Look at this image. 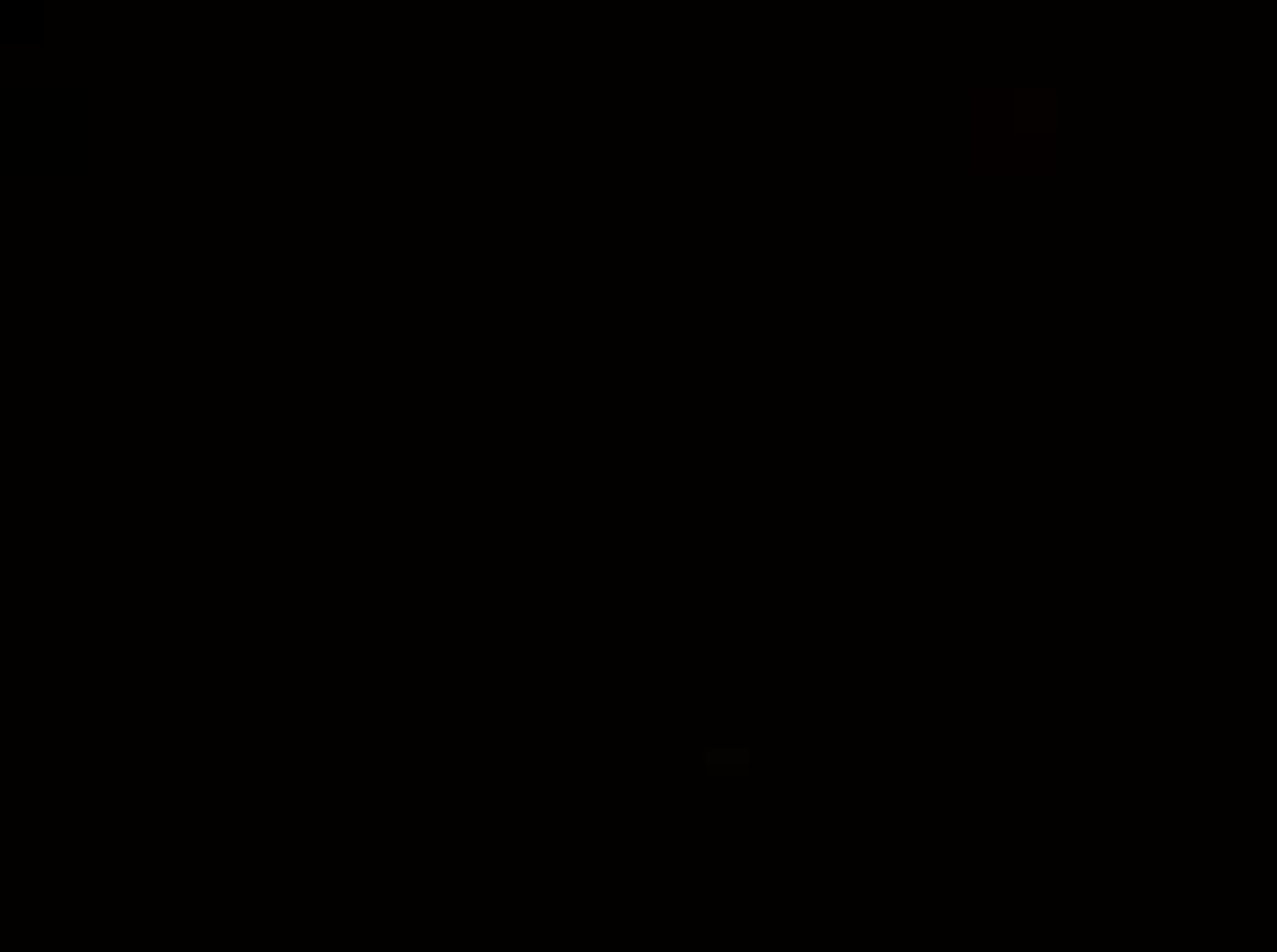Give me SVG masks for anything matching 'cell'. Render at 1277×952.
<instances>
[{
	"label": "cell",
	"mask_w": 1277,
	"mask_h": 952,
	"mask_svg": "<svg viewBox=\"0 0 1277 952\" xmlns=\"http://www.w3.org/2000/svg\"><path fill=\"white\" fill-rule=\"evenodd\" d=\"M705 766H744V754H738V748H727V754H721V748H711V754H705Z\"/></svg>",
	"instance_id": "6da1fadb"
}]
</instances>
